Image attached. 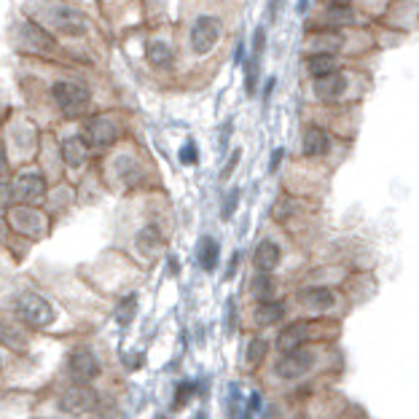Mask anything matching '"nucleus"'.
Segmentation results:
<instances>
[{
  "label": "nucleus",
  "instance_id": "nucleus-25",
  "mask_svg": "<svg viewBox=\"0 0 419 419\" xmlns=\"http://www.w3.org/2000/svg\"><path fill=\"white\" fill-rule=\"evenodd\" d=\"M134 312H137V296H127V298L119 304L116 320L121 322V325H129V322H132V318H134Z\"/></svg>",
  "mask_w": 419,
  "mask_h": 419
},
{
  "label": "nucleus",
  "instance_id": "nucleus-28",
  "mask_svg": "<svg viewBox=\"0 0 419 419\" xmlns=\"http://www.w3.org/2000/svg\"><path fill=\"white\" fill-rule=\"evenodd\" d=\"M328 19H331V22H339V25H350V22H355L350 5H328Z\"/></svg>",
  "mask_w": 419,
  "mask_h": 419
},
{
  "label": "nucleus",
  "instance_id": "nucleus-11",
  "mask_svg": "<svg viewBox=\"0 0 419 419\" xmlns=\"http://www.w3.org/2000/svg\"><path fill=\"white\" fill-rule=\"evenodd\" d=\"M70 374L78 379V382H89L99 374V363L89 350H75L70 355Z\"/></svg>",
  "mask_w": 419,
  "mask_h": 419
},
{
  "label": "nucleus",
  "instance_id": "nucleus-12",
  "mask_svg": "<svg viewBox=\"0 0 419 419\" xmlns=\"http://www.w3.org/2000/svg\"><path fill=\"white\" fill-rule=\"evenodd\" d=\"M307 336H309V325L307 322H293L288 328H283V333L277 336V347L283 352H290V350L301 347L307 342Z\"/></svg>",
  "mask_w": 419,
  "mask_h": 419
},
{
  "label": "nucleus",
  "instance_id": "nucleus-8",
  "mask_svg": "<svg viewBox=\"0 0 419 419\" xmlns=\"http://www.w3.org/2000/svg\"><path fill=\"white\" fill-rule=\"evenodd\" d=\"M14 196L25 204H38L43 196H46V178L40 172H27L16 180L14 186Z\"/></svg>",
  "mask_w": 419,
  "mask_h": 419
},
{
  "label": "nucleus",
  "instance_id": "nucleus-33",
  "mask_svg": "<svg viewBox=\"0 0 419 419\" xmlns=\"http://www.w3.org/2000/svg\"><path fill=\"white\" fill-rule=\"evenodd\" d=\"M8 199H11V189H8L5 180H0V210L8 207Z\"/></svg>",
  "mask_w": 419,
  "mask_h": 419
},
{
  "label": "nucleus",
  "instance_id": "nucleus-29",
  "mask_svg": "<svg viewBox=\"0 0 419 419\" xmlns=\"http://www.w3.org/2000/svg\"><path fill=\"white\" fill-rule=\"evenodd\" d=\"M193 390H196V385H193V382H180V385H178V395H175V409H183V406L191 400Z\"/></svg>",
  "mask_w": 419,
  "mask_h": 419
},
{
  "label": "nucleus",
  "instance_id": "nucleus-2",
  "mask_svg": "<svg viewBox=\"0 0 419 419\" xmlns=\"http://www.w3.org/2000/svg\"><path fill=\"white\" fill-rule=\"evenodd\" d=\"M51 95H54L57 105L62 108L67 116H78V113H84L86 105H89V99H92V95H89L86 86L73 84V81H57L54 89H51Z\"/></svg>",
  "mask_w": 419,
  "mask_h": 419
},
{
  "label": "nucleus",
  "instance_id": "nucleus-7",
  "mask_svg": "<svg viewBox=\"0 0 419 419\" xmlns=\"http://www.w3.org/2000/svg\"><path fill=\"white\" fill-rule=\"evenodd\" d=\"M84 140H86L89 145H95V148H110V145L119 140V129H116V124H113L110 119L97 116V119H92V121L86 124Z\"/></svg>",
  "mask_w": 419,
  "mask_h": 419
},
{
  "label": "nucleus",
  "instance_id": "nucleus-32",
  "mask_svg": "<svg viewBox=\"0 0 419 419\" xmlns=\"http://www.w3.org/2000/svg\"><path fill=\"white\" fill-rule=\"evenodd\" d=\"M239 159H242V151L237 148V151L231 154V159H228V164H226L224 169H221V180H228V178H231V172L237 169V164H239Z\"/></svg>",
  "mask_w": 419,
  "mask_h": 419
},
{
  "label": "nucleus",
  "instance_id": "nucleus-35",
  "mask_svg": "<svg viewBox=\"0 0 419 419\" xmlns=\"http://www.w3.org/2000/svg\"><path fill=\"white\" fill-rule=\"evenodd\" d=\"M234 132V124L231 121H226L224 129H221V148H226V143H228V134Z\"/></svg>",
  "mask_w": 419,
  "mask_h": 419
},
{
  "label": "nucleus",
  "instance_id": "nucleus-26",
  "mask_svg": "<svg viewBox=\"0 0 419 419\" xmlns=\"http://www.w3.org/2000/svg\"><path fill=\"white\" fill-rule=\"evenodd\" d=\"M342 43H344V38H342L339 32H333V35H318V38H309V46H318V49H320V46H328V49H325L328 54H333V49H339Z\"/></svg>",
  "mask_w": 419,
  "mask_h": 419
},
{
  "label": "nucleus",
  "instance_id": "nucleus-34",
  "mask_svg": "<svg viewBox=\"0 0 419 419\" xmlns=\"http://www.w3.org/2000/svg\"><path fill=\"white\" fill-rule=\"evenodd\" d=\"M283 156H285V151H283V148H277V151L272 154V164H269V169H272V172H277V169H280V164H283Z\"/></svg>",
  "mask_w": 419,
  "mask_h": 419
},
{
  "label": "nucleus",
  "instance_id": "nucleus-10",
  "mask_svg": "<svg viewBox=\"0 0 419 419\" xmlns=\"http://www.w3.org/2000/svg\"><path fill=\"white\" fill-rule=\"evenodd\" d=\"M347 92V75H342V73H328V75H320V78H315V97L322 99V102H333V99H339V97Z\"/></svg>",
  "mask_w": 419,
  "mask_h": 419
},
{
  "label": "nucleus",
  "instance_id": "nucleus-21",
  "mask_svg": "<svg viewBox=\"0 0 419 419\" xmlns=\"http://www.w3.org/2000/svg\"><path fill=\"white\" fill-rule=\"evenodd\" d=\"M304 304L309 307V309H315V312H325V309H331L333 307V293L328 288H309V290H304Z\"/></svg>",
  "mask_w": 419,
  "mask_h": 419
},
{
  "label": "nucleus",
  "instance_id": "nucleus-6",
  "mask_svg": "<svg viewBox=\"0 0 419 419\" xmlns=\"http://www.w3.org/2000/svg\"><path fill=\"white\" fill-rule=\"evenodd\" d=\"M49 19H51L54 30H60L62 35H84L86 32V19L81 16V11H75L70 5H54L49 11Z\"/></svg>",
  "mask_w": 419,
  "mask_h": 419
},
{
  "label": "nucleus",
  "instance_id": "nucleus-20",
  "mask_svg": "<svg viewBox=\"0 0 419 419\" xmlns=\"http://www.w3.org/2000/svg\"><path fill=\"white\" fill-rule=\"evenodd\" d=\"M283 315H285V307H283L280 301H272V298L261 301V304L256 307V322L258 325H274V322L283 320Z\"/></svg>",
  "mask_w": 419,
  "mask_h": 419
},
{
  "label": "nucleus",
  "instance_id": "nucleus-30",
  "mask_svg": "<svg viewBox=\"0 0 419 419\" xmlns=\"http://www.w3.org/2000/svg\"><path fill=\"white\" fill-rule=\"evenodd\" d=\"M237 202H239V191L234 189L231 193H226V199H224V210H221V215H224L226 221L234 215V210H237Z\"/></svg>",
  "mask_w": 419,
  "mask_h": 419
},
{
  "label": "nucleus",
  "instance_id": "nucleus-23",
  "mask_svg": "<svg viewBox=\"0 0 419 419\" xmlns=\"http://www.w3.org/2000/svg\"><path fill=\"white\" fill-rule=\"evenodd\" d=\"M161 248V234L154 228V226H145L140 234H137V250L143 256H154Z\"/></svg>",
  "mask_w": 419,
  "mask_h": 419
},
{
  "label": "nucleus",
  "instance_id": "nucleus-40",
  "mask_svg": "<svg viewBox=\"0 0 419 419\" xmlns=\"http://www.w3.org/2000/svg\"><path fill=\"white\" fill-rule=\"evenodd\" d=\"M196 419H204V414H199V417H196Z\"/></svg>",
  "mask_w": 419,
  "mask_h": 419
},
{
  "label": "nucleus",
  "instance_id": "nucleus-36",
  "mask_svg": "<svg viewBox=\"0 0 419 419\" xmlns=\"http://www.w3.org/2000/svg\"><path fill=\"white\" fill-rule=\"evenodd\" d=\"M277 8H280V0H269V19L277 16Z\"/></svg>",
  "mask_w": 419,
  "mask_h": 419
},
{
  "label": "nucleus",
  "instance_id": "nucleus-5",
  "mask_svg": "<svg viewBox=\"0 0 419 419\" xmlns=\"http://www.w3.org/2000/svg\"><path fill=\"white\" fill-rule=\"evenodd\" d=\"M312 366H315V355L309 352V350L296 347V350H290V352L283 355V360L274 366V371H277V376H283V379H298V376L309 374Z\"/></svg>",
  "mask_w": 419,
  "mask_h": 419
},
{
  "label": "nucleus",
  "instance_id": "nucleus-1",
  "mask_svg": "<svg viewBox=\"0 0 419 419\" xmlns=\"http://www.w3.org/2000/svg\"><path fill=\"white\" fill-rule=\"evenodd\" d=\"M16 315H19V320H25L32 328H46L57 318L54 307L38 293H22L16 298Z\"/></svg>",
  "mask_w": 419,
  "mask_h": 419
},
{
  "label": "nucleus",
  "instance_id": "nucleus-17",
  "mask_svg": "<svg viewBox=\"0 0 419 419\" xmlns=\"http://www.w3.org/2000/svg\"><path fill=\"white\" fill-rule=\"evenodd\" d=\"M196 256H199V263L204 272H213L218 266V258H221V248L213 237H202L199 239V248H196Z\"/></svg>",
  "mask_w": 419,
  "mask_h": 419
},
{
  "label": "nucleus",
  "instance_id": "nucleus-16",
  "mask_svg": "<svg viewBox=\"0 0 419 419\" xmlns=\"http://www.w3.org/2000/svg\"><path fill=\"white\" fill-rule=\"evenodd\" d=\"M0 344H5L14 352H25L27 350V336L14 325V322L0 318Z\"/></svg>",
  "mask_w": 419,
  "mask_h": 419
},
{
  "label": "nucleus",
  "instance_id": "nucleus-19",
  "mask_svg": "<svg viewBox=\"0 0 419 419\" xmlns=\"http://www.w3.org/2000/svg\"><path fill=\"white\" fill-rule=\"evenodd\" d=\"M62 159L70 167H81L86 161V140L84 137H67L62 143Z\"/></svg>",
  "mask_w": 419,
  "mask_h": 419
},
{
  "label": "nucleus",
  "instance_id": "nucleus-27",
  "mask_svg": "<svg viewBox=\"0 0 419 419\" xmlns=\"http://www.w3.org/2000/svg\"><path fill=\"white\" fill-rule=\"evenodd\" d=\"M263 355H266V342H261V339H253V342L248 344L245 363H250V366H258V363L263 360Z\"/></svg>",
  "mask_w": 419,
  "mask_h": 419
},
{
  "label": "nucleus",
  "instance_id": "nucleus-14",
  "mask_svg": "<svg viewBox=\"0 0 419 419\" xmlns=\"http://www.w3.org/2000/svg\"><path fill=\"white\" fill-rule=\"evenodd\" d=\"M280 258H283V250H280V245H277V242H272V239L261 242V245H258V250H256L258 272H274V269H277V263H280Z\"/></svg>",
  "mask_w": 419,
  "mask_h": 419
},
{
  "label": "nucleus",
  "instance_id": "nucleus-39",
  "mask_svg": "<svg viewBox=\"0 0 419 419\" xmlns=\"http://www.w3.org/2000/svg\"><path fill=\"white\" fill-rule=\"evenodd\" d=\"M156 419H169V417H167V414H159V417H156Z\"/></svg>",
  "mask_w": 419,
  "mask_h": 419
},
{
  "label": "nucleus",
  "instance_id": "nucleus-18",
  "mask_svg": "<svg viewBox=\"0 0 419 419\" xmlns=\"http://www.w3.org/2000/svg\"><path fill=\"white\" fill-rule=\"evenodd\" d=\"M145 57H148V62L154 64V67H161V70L175 62L172 46H169V43H164V40H151V43H148V49H145Z\"/></svg>",
  "mask_w": 419,
  "mask_h": 419
},
{
  "label": "nucleus",
  "instance_id": "nucleus-37",
  "mask_svg": "<svg viewBox=\"0 0 419 419\" xmlns=\"http://www.w3.org/2000/svg\"><path fill=\"white\" fill-rule=\"evenodd\" d=\"M272 89H274V78H272V81L266 84V89H263V99H266V102H269V95H272Z\"/></svg>",
  "mask_w": 419,
  "mask_h": 419
},
{
  "label": "nucleus",
  "instance_id": "nucleus-22",
  "mask_svg": "<svg viewBox=\"0 0 419 419\" xmlns=\"http://www.w3.org/2000/svg\"><path fill=\"white\" fill-rule=\"evenodd\" d=\"M336 70V60L331 57V54H312L309 60H307V73L312 75V78H320V75H328V73H333Z\"/></svg>",
  "mask_w": 419,
  "mask_h": 419
},
{
  "label": "nucleus",
  "instance_id": "nucleus-9",
  "mask_svg": "<svg viewBox=\"0 0 419 419\" xmlns=\"http://www.w3.org/2000/svg\"><path fill=\"white\" fill-rule=\"evenodd\" d=\"M19 35H22V40H25V46L32 49V51H38V54H51V51H57V40L49 35V32H43L35 22H22L19 25Z\"/></svg>",
  "mask_w": 419,
  "mask_h": 419
},
{
  "label": "nucleus",
  "instance_id": "nucleus-15",
  "mask_svg": "<svg viewBox=\"0 0 419 419\" xmlns=\"http://www.w3.org/2000/svg\"><path fill=\"white\" fill-rule=\"evenodd\" d=\"M11 224L16 231H22V234H40V226H43V218L35 213V210H25V207H19V210H14L11 213Z\"/></svg>",
  "mask_w": 419,
  "mask_h": 419
},
{
  "label": "nucleus",
  "instance_id": "nucleus-38",
  "mask_svg": "<svg viewBox=\"0 0 419 419\" xmlns=\"http://www.w3.org/2000/svg\"><path fill=\"white\" fill-rule=\"evenodd\" d=\"M5 172V156H3V143H0V175Z\"/></svg>",
  "mask_w": 419,
  "mask_h": 419
},
{
  "label": "nucleus",
  "instance_id": "nucleus-13",
  "mask_svg": "<svg viewBox=\"0 0 419 419\" xmlns=\"http://www.w3.org/2000/svg\"><path fill=\"white\" fill-rule=\"evenodd\" d=\"M328 148H331V137H328L320 127H309L304 132V154H307L309 159L325 156Z\"/></svg>",
  "mask_w": 419,
  "mask_h": 419
},
{
  "label": "nucleus",
  "instance_id": "nucleus-4",
  "mask_svg": "<svg viewBox=\"0 0 419 419\" xmlns=\"http://www.w3.org/2000/svg\"><path fill=\"white\" fill-rule=\"evenodd\" d=\"M60 409L70 417H81V414H89L97 409V392L92 387L73 385L70 390H64V395L60 398Z\"/></svg>",
  "mask_w": 419,
  "mask_h": 419
},
{
  "label": "nucleus",
  "instance_id": "nucleus-3",
  "mask_svg": "<svg viewBox=\"0 0 419 419\" xmlns=\"http://www.w3.org/2000/svg\"><path fill=\"white\" fill-rule=\"evenodd\" d=\"M221 32H224V25L221 19L215 16H199L191 27V49L193 54H207L218 46L221 40Z\"/></svg>",
  "mask_w": 419,
  "mask_h": 419
},
{
  "label": "nucleus",
  "instance_id": "nucleus-31",
  "mask_svg": "<svg viewBox=\"0 0 419 419\" xmlns=\"http://www.w3.org/2000/svg\"><path fill=\"white\" fill-rule=\"evenodd\" d=\"M180 161H183V164H196V161H199V151H196V143H193V140H189V143L180 148Z\"/></svg>",
  "mask_w": 419,
  "mask_h": 419
},
{
  "label": "nucleus",
  "instance_id": "nucleus-24",
  "mask_svg": "<svg viewBox=\"0 0 419 419\" xmlns=\"http://www.w3.org/2000/svg\"><path fill=\"white\" fill-rule=\"evenodd\" d=\"M274 290H277V285H274V277H272L269 272H261V274L253 277V296H256V298L266 301V298L274 296Z\"/></svg>",
  "mask_w": 419,
  "mask_h": 419
}]
</instances>
